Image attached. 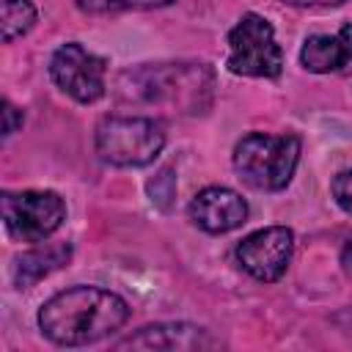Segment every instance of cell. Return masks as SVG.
<instances>
[{
  "mask_svg": "<svg viewBox=\"0 0 352 352\" xmlns=\"http://www.w3.org/2000/svg\"><path fill=\"white\" fill-rule=\"evenodd\" d=\"M121 102L160 107L170 116H198L212 107L214 69L204 60L140 63L116 77Z\"/></svg>",
  "mask_w": 352,
  "mask_h": 352,
  "instance_id": "6da1fadb",
  "label": "cell"
},
{
  "mask_svg": "<svg viewBox=\"0 0 352 352\" xmlns=\"http://www.w3.org/2000/svg\"><path fill=\"white\" fill-rule=\"evenodd\" d=\"M129 319V305L99 286H72L38 308L41 333L58 346H82L107 338Z\"/></svg>",
  "mask_w": 352,
  "mask_h": 352,
  "instance_id": "7a4b0ae2",
  "label": "cell"
},
{
  "mask_svg": "<svg viewBox=\"0 0 352 352\" xmlns=\"http://www.w3.org/2000/svg\"><path fill=\"white\" fill-rule=\"evenodd\" d=\"M300 162V138L297 135H267L250 132L234 146V170L239 179L264 192L283 190Z\"/></svg>",
  "mask_w": 352,
  "mask_h": 352,
  "instance_id": "3957f363",
  "label": "cell"
},
{
  "mask_svg": "<svg viewBox=\"0 0 352 352\" xmlns=\"http://www.w3.org/2000/svg\"><path fill=\"white\" fill-rule=\"evenodd\" d=\"M94 146L107 165L143 168L162 151L165 126L148 116H107L96 124Z\"/></svg>",
  "mask_w": 352,
  "mask_h": 352,
  "instance_id": "277c9868",
  "label": "cell"
},
{
  "mask_svg": "<svg viewBox=\"0 0 352 352\" xmlns=\"http://www.w3.org/2000/svg\"><path fill=\"white\" fill-rule=\"evenodd\" d=\"M231 74L239 77H270L283 72V50L275 41L272 25L261 14H245L228 33V60Z\"/></svg>",
  "mask_w": 352,
  "mask_h": 352,
  "instance_id": "5b68a950",
  "label": "cell"
},
{
  "mask_svg": "<svg viewBox=\"0 0 352 352\" xmlns=\"http://www.w3.org/2000/svg\"><path fill=\"white\" fill-rule=\"evenodd\" d=\"M66 204L52 190H16L3 192V223L11 239L44 242L60 228Z\"/></svg>",
  "mask_w": 352,
  "mask_h": 352,
  "instance_id": "8992f818",
  "label": "cell"
},
{
  "mask_svg": "<svg viewBox=\"0 0 352 352\" xmlns=\"http://www.w3.org/2000/svg\"><path fill=\"white\" fill-rule=\"evenodd\" d=\"M104 74H107V60L102 55L88 52L77 41H69L52 52L50 60L52 82L80 104H91L104 94L107 88Z\"/></svg>",
  "mask_w": 352,
  "mask_h": 352,
  "instance_id": "52a82bcc",
  "label": "cell"
},
{
  "mask_svg": "<svg viewBox=\"0 0 352 352\" xmlns=\"http://www.w3.org/2000/svg\"><path fill=\"white\" fill-rule=\"evenodd\" d=\"M292 250H294L292 228L270 226V228H258L248 234L236 245V258L248 275H253L256 280L272 283L286 272L292 261Z\"/></svg>",
  "mask_w": 352,
  "mask_h": 352,
  "instance_id": "ba28073f",
  "label": "cell"
},
{
  "mask_svg": "<svg viewBox=\"0 0 352 352\" xmlns=\"http://www.w3.org/2000/svg\"><path fill=\"white\" fill-rule=\"evenodd\" d=\"M190 220L206 234H226L248 220V204L228 187H204L190 201Z\"/></svg>",
  "mask_w": 352,
  "mask_h": 352,
  "instance_id": "9c48e42d",
  "label": "cell"
},
{
  "mask_svg": "<svg viewBox=\"0 0 352 352\" xmlns=\"http://www.w3.org/2000/svg\"><path fill=\"white\" fill-rule=\"evenodd\" d=\"M220 341L206 327L187 322H160L140 327L135 336L116 344V349H212Z\"/></svg>",
  "mask_w": 352,
  "mask_h": 352,
  "instance_id": "30bf717a",
  "label": "cell"
},
{
  "mask_svg": "<svg viewBox=\"0 0 352 352\" xmlns=\"http://www.w3.org/2000/svg\"><path fill=\"white\" fill-rule=\"evenodd\" d=\"M300 63L314 74L344 72L346 66H352V22L341 25L336 36L327 33L308 36L300 50Z\"/></svg>",
  "mask_w": 352,
  "mask_h": 352,
  "instance_id": "8fae6325",
  "label": "cell"
},
{
  "mask_svg": "<svg viewBox=\"0 0 352 352\" xmlns=\"http://www.w3.org/2000/svg\"><path fill=\"white\" fill-rule=\"evenodd\" d=\"M72 258V245L66 242H52V245H38L28 253H22L16 258L14 267V283L19 289H28L33 283H38L44 275H50L52 270L63 267Z\"/></svg>",
  "mask_w": 352,
  "mask_h": 352,
  "instance_id": "7c38bea8",
  "label": "cell"
},
{
  "mask_svg": "<svg viewBox=\"0 0 352 352\" xmlns=\"http://www.w3.org/2000/svg\"><path fill=\"white\" fill-rule=\"evenodd\" d=\"M0 19H3L0 22L3 41L11 44L36 25V6L30 0H0Z\"/></svg>",
  "mask_w": 352,
  "mask_h": 352,
  "instance_id": "4fadbf2b",
  "label": "cell"
},
{
  "mask_svg": "<svg viewBox=\"0 0 352 352\" xmlns=\"http://www.w3.org/2000/svg\"><path fill=\"white\" fill-rule=\"evenodd\" d=\"M80 11L85 14H118V11H146V8H162L173 0H74Z\"/></svg>",
  "mask_w": 352,
  "mask_h": 352,
  "instance_id": "5bb4252c",
  "label": "cell"
},
{
  "mask_svg": "<svg viewBox=\"0 0 352 352\" xmlns=\"http://www.w3.org/2000/svg\"><path fill=\"white\" fill-rule=\"evenodd\" d=\"M146 190H148L151 204H154L157 209L168 212L170 204H173V195H176V176H173V168H170V165L160 168L157 176L146 182Z\"/></svg>",
  "mask_w": 352,
  "mask_h": 352,
  "instance_id": "9a60e30c",
  "label": "cell"
},
{
  "mask_svg": "<svg viewBox=\"0 0 352 352\" xmlns=\"http://www.w3.org/2000/svg\"><path fill=\"white\" fill-rule=\"evenodd\" d=\"M333 198H336V204H338L346 214H352V168L341 170V173L333 179Z\"/></svg>",
  "mask_w": 352,
  "mask_h": 352,
  "instance_id": "2e32d148",
  "label": "cell"
},
{
  "mask_svg": "<svg viewBox=\"0 0 352 352\" xmlns=\"http://www.w3.org/2000/svg\"><path fill=\"white\" fill-rule=\"evenodd\" d=\"M22 126V110L14 107L8 99H3V138H11Z\"/></svg>",
  "mask_w": 352,
  "mask_h": 352,
  "instance_id": "e0dca14e",
  "label": "cell"
},
{
  "mask_svg": "<svg viewBox=\"0 0 352 352\" xmlns=\"http://www.w3.org/2000/svg\"><path fill=\"white\" fill-rule=\"evenodd\" d=\"M289 6H297V8H336L341 6L344 0H283Z\"/></svg>",
  "mask_w": 352,
  "mask_h": 352,
  "instance_id": "ac0fdd59",
  "label": "cell"
}]
</instances>
